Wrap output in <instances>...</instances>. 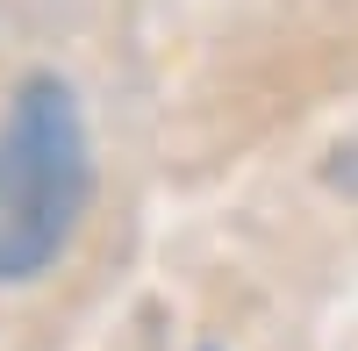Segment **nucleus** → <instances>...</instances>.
Masks as SVG:
<instances>
[{"label": "nucleus", "instance_id": "obj_1", "mask_svg": "<svg viewBox=\"0 0 358 351\" xmlns=\"http://www.w3.org/2000/svg\"><path fill=\"white\" fill-rule=\"evenodd\" d=\"M94 194L86 122L65 79H29L0 129V280H36Z\"/></svg>", "mask_w": 358, "mask_h": 351}]
</instances>
